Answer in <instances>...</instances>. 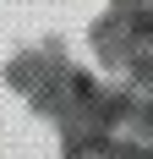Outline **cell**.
<instances>
[]
</instances>
